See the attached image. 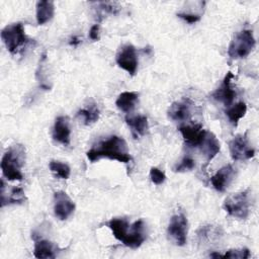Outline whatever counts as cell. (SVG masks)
<instances>
[{"instance_id": "cell-12", "label": "cell", "mask_w": 259, "mask_h": 259, "mask_svg": "<svg viewBox=\"0 0 259 259\" xmlns=\"http://www.w3.org/2000/svg\"><path fill=\"white\" fill-rule=\"evenodd\" d=\"M235 176L236 169L231 164H227L221 169H219L217 173L211 176L210 182L217 191L224 192L232 183Z\"/></svg>"}, {"instance_id": "cell-8", "label": "cell", "mask_w": 259, "mask_h": 259, "mask_svg": "<svg viewBox=\"0 0 259 259\" xmlns=\"http://www.w3.org/2000/svg\"><path fill=\"white\" fill-rule=\"evenodd\" d=\"M230 154L233 160H249L255 156V150L251 147L247 135H237L229 143Z\"/></svg>"}, {"instance_id": "cell-28", "label": "cell", "mask_w": 259, "mask_h": 259, "mask_svg": "<svg viewBox=\"0 0 259 259\" xmlns=\"http://www.w3.org/2000/svg\"><path fill=\"white\" fill-rule=\"evenodd\" d=\"M177 16L187 23H195L200 20V15L198 14H192V13H185V12H179L177 13Z\"/></svg>"}, {"instance_id": "cell-4", "label": "cell", "mask_w": 259, "mask_h": 259, "mask_svg": "<svg viewBox=\"0 0 259 259\" xmlns=\"http://www.w3.org/2000/svg\"><path fill=\"white\" fill-rule=\"evenodd\" d=\"M250 189L240 191L228 196L223 204L224 209L233 218L245 220L250 214L251 194Z\"/></svg>"}, {"instance_id": "cell-18", "label": "cell", "mask_w": 259, "mask_h": 259, "mask_svg": "<svg viewBox=\"0 0 259 259\" xmlns=\"http://www.w3.org/2000/svg\"><path fill=\"white\" fill-rule=\"evenodd\" d=\"M36 22L38 25H42L50 21L55 14V4L51 0H41L36 2Z\"/></svg>"}, {"instance_id": "cell-26", "label": "cell", "mask_w": 259, "mask_h": 259, "mask_svg": "<svg viewBox=\"0 0 259 259\" xmlns=\"http://www.w3.org/2000/svg\"><path fill=\"white\" fill-rule=\"evenodd\" d=\"M195 167V161L189 157L185 156L181 162L173 167L174 172H185V171H190Z\"/></svg>"}, {"instance_id": "cell-11", "label": "cell", "mask_w": 259, "mask_h": 259, "mask_svg": "<svg viewBox=\"0 0 259 259\" xmlns=\"http://www.w3.org/2000/svg\"><path fill=\"white\" fill-rule=\"evenodd\" d=\"M233 78H234V75L231 72H228L222 84L220 85V87L211 93V97L214 100L222 102L225 106H228V107L231 106L234 99L236 98V91L232 88V85H231Z\"/></svg>"}, {"instance_id": "cell-1", "label": "cell", "mask_w": 259, "mask_h": 259, "mask_svg": "<svg viewBox=\"0 0 259 259\" xmlns=\"http://www.w3.org/2000/svg\"><path fill=\"white\" fill-rule=\"evenodd\" d=\"M106 226L111 230L116 240L132 249L139 248L147 237L143 220H138L133 225H130L123 218H114L107 222Z\"/></svg>"}, {"instance_id": "cell-20", "label": "cell", "mask_w": 259, "mask_h": 259, "mask_svg": "<svg viewBox=\"0 0 259 259\" xmlns=\"http://www.w3.org/2000/svg\"><path fill=\"white\" fill-rule=\"evenodd\" d=\"M26 200L24 191L21 187L13 186L5 191H1V206L7 204H15V203H22Z\"/></svg>"}, {"instance_id": "cell-7", "label": "cell", "mask_w": 259, "mask_h": 259, "mask_svg": "<svg viewBox=\"0 0 259 259\" xmlns=\"http://www.w3.org/2000/svg\"><path fill=\"white\" fill-rule=\"evenodd\" d=\"M188 223L183 213L174 214L169 222L167 228L168 237L177 246H184L186 244Z\"/></svg>"}, {"instance_id": "cell-16", "label": "cell", "mask_w": 259, "mask_h": 259, "mask_svg": "<svg viewBox=\"0 0 259 259\" xmlns=\"http://www.w3.org/2000/svg\"><path fill=\"white\" fill-rule=\"evenodd\" d=\"M198 148L205 157L206 162H210L220 153L221 144L211 132L206 131V134Z\"/></svg>"}, {"instance_id": "cell-9", "label": "cell", "mask_w": 259, "mask_h": 259, "mask_svg": "<svg viewBox=\"0 0 259 259\" xmlns=\"http://www.w3.org/2000/svg\"><path fill=\"white\" fill-rule=\"evenodd\" d=\"M116 64L119 68L126 71L131 76H135L138 70V55L136 48L131 45H124L121 47V49L118 51L116 58H115Z\"/></svg>"}, {"instance_id": "cell-30", "label": "cell", "mask_w": 259, "mask_h": 259, "mask_svg": "<svg viewBox=\"0 0 259 259\" xmlns=\"http://www.w3.org/2000/svg\"><path fill=\"white\" fill-rule=\"evenodd\" d=\"M79 42H80V40H79V37H78V36H73V37L71 38V40L69 41V44H70L71 46H77Z\"/></svg>"}, {"instance_id": "cell-15", "label": "cell", "mask_w": 259, "mask_h": 259, "mask_svg": "<svg viewBox=\"0 0 259 259\" xmlns=\"http://www.w3.org/2000/svg\"><path fill=\"white\" fill-rule=\"evenodd\" d=\"M70 136L71 130L69 124V117L64 115L58 116L55 120L53 128V139L56 142L67 146L70 144Z\"/></svg>"}, {"instance_id": "cell-6", "label": "cell", "mask_w": 259, "mask_h": 259, "mask_svg": "<svg viewBox=\"0 0 259 259\" xmlns=\"http://www.w3.org/2000/svg\"><path fill=\"white\" fill-rule=\"evenodd\" d=\"M1 39L8 52L11 54H16L20 48L29 42V38L25 34L23 24L20 22L5 26L1 30Z\"/></svg>"}, {"instance_id": "cell-22", "label": "cell", "mask_w": 259, "mask_h": 259, "mask_svg": "<svg viewBox=\"0 0 259 259\" xmlns=\"http://www.w3.org/2000/svg\"><path fill=\"white\" fill-rule=\"evenodd\" d=\"M247 111V105L244 101H240L233 106H229V108L225 111L226 115L229 118V121L234 125L237 126L239 120L245 115Z\"/></svg>"}, {"instance_id": "cell-5", "label": "cell", "mask_w": 259, "mask_h": 259, "mask_svg": "<svg viewBox=\"0 0 259 259\" xmlns=\"http://www.w3.org/2000/svg\"><path fill=\"white\" fill-rule=\"evenodd\" d=\"M255 45L256 41L253 31L250 29H243L238 32L231 41L228 49V55L233 60L244 59L250 55L255 48Z\"/></svg>"}, {"instance_id": "cell-23", "label": "cell", "mask_w": 259, "mask_h": 259, "mask_svg": "<svg viewBox=\"0 0 259 259\" xmlns=\"http://www.w3.org/2000/svg\"><path fill=\"white\" fill-rule=\"evenodd\" d=\"M77 116L82 118L84 124L89 125V124L94 123L98 120V118H99V109L97 108L96 104L91 103V104L85 106L84 108L80 109L77 112Z\"/></svg>"}, {"instance_id": "cell-13", "label": "cell", "mask_w": 259, "mask_h": 259, "mask_svg": "<svg viewBox=\"0 0 259 259\" xmlns=\"http://www.w3.org/2000/svg\"><path fill=\"white\" fill-rule=\"evenodd\" d=\"M192 105L193 102L188 98L175 101L168 108V117L173 121H186L191 117Z\"/></svg>"}, {"instance_id": "cell-2", "label": "cell", "mask_w": 259, "mask_h": 259, "mask_svg": "<svg viewBox=\"0 0 259 259\" xmlns=\"http://www.w3.org/2000/svg\"><path fill=\"white\" fill-rule=\"evenodd\" d=\"M86 156L90 162H95L102 158L116 160L122 163H128L132 160L126 142L123 138L117 136H111L108 139L98 142L87 151Z\"/></svg>"}, {"instance_id": "cell-19", "label": "cell", "mask_w": 259, "mask_h": 259, "mask_svg": "<svg viewBox=\"0 0 259 259\" xmlns=\"http://www.w3.org/2000/svg\"><path fill=\"white\" fill-rule=\"evenodd\" d=\"M57 246L48 240H39L34 243L33 255L35 258H56L57 256Z\"/></svg>"}, {"instance_id": "cell-25", "label": "cell", "mask_w": 259, "mask_h": 259, "mask_svg": "<svg viewBox=\"0 0 259 259\" xmlns=\"http://www.w3.org/2000/svg\"><path fill=\"white\" fill-rule=\"evenodd\" d=\"M212 258H232V259H247L250 257V251L246 248L243 249H232L227 251L225 254L211 253L209 255Z\"/></svg>"}, {"instance_id": "cell-10", "label": "cell", "mask_w": 259, "mask_h": 259, "mask_svg": "<svg viewBox=\"0 0 259 259\" xmlns=\"http://www.w3.org/2000/svg\"><path fill=\"white\" fill-rule=\"evenodd\" d=\"M75 210V203L65 191H57L54 194V213L61 220H67Z\"/></svg>"}, {"instance_id": "cell-3", "label": "cell", "mask_w": 259, "mask_h": 259, "mask_svg": "<svg viewBox=\"0 0 259 259\" xmlns=\"http://www.w3.org/2000/svg\"><path fill=\"white\" fill-rule=\"evenodd\" d=\"M25 161V149L22 145L10 147L3 155L1 160V170L8 180L20 181L23 179L21 168Z\"/></svg>"}, {"instance_id": "cell-21", "label": "cell", "mask_w": 259, "mask_h": 259, "mask_svg": "<svg viewBox=\"0 0 259 259\" xmlns=\"http://www.w3.org/2000/svg\"><path fill=\"white\" fill-rule=\"evenodd\" d=\"M138 98H139L138 93L132 92V91H124L118 95L115 101V105L119 110L123 112H130L136 106Z\"/></svg>"}, {"instance_id": "cell-27", "label": "cell", "mask_w": 259, "mask_h": 259, "mask_svg": "<svg viewBox=\"0 0 259 259\" xmlns=\"http://www.w3.org/2000/svg\"><path fill=\"white\" fill-rule=\"evenodd\" d=\"M150 178H151V180H152V182L154 184L160 185V184H162L165 181L166 175L160 169H158L156 167H152L150 169Z\"/></svg>"}, {"instance_id": "cell-29", "label": "cell", "mask_w": 259, "mask_h": 259, "mask_svg": "<svg viewBox=\"0 0 259 259\" xmlns=\"http://www.w3.org/2000/svg\"><path fill=\"white\" fill-rule=\"evenodd\" d=\"M89 37L94 41L99 40V24H94L91 26L89 30Z\"/></svg>"}, {"instance_id": "cell-24", "label": "cell", "mask_w": 259, "mask_h": 259, "mask_svg": "<svg viewBox=\"0 0 259 259\" xmlns=\"http://www.w3.org/2000/svg\"><path fill=\"white\" fill-rule=\"evenodd\" d=\"M50 170L60 179H68L71 174V169L68 164L62 163L60 161H51L49 164Z\"/></svg>"}, {"instance_id": "cell-17", "label": "cell", "mask_w": 259, "mask_h": 259, "mask_svg": "<svg viewBox=\"0 0 259 259\" xmlns=\"http://www.w3.org/2000/svg\"><path fill=\"white\" fill-rule=\"evenodd\" d=\"M125 122L128 125L131 133L135 139L143 137L147 134L149 124L146 115H134L125 116Z\"/></svg>"}, {"instance_id": "cell-14", "label": "cell", "mask_w": 259, "mask_h": 259, "mask_svg": "<svg viewBox=\"0 0 259 259\" xmlns=\"http://www.w3.org/2000/svg\"><path fill=\"white\" fill-rule=\"evenodd\" d=\"M178 130L181 133L186 146L190 148H198L206 134V130H203L201 124L180 125Z\"/></svg>"}]
</instances>
